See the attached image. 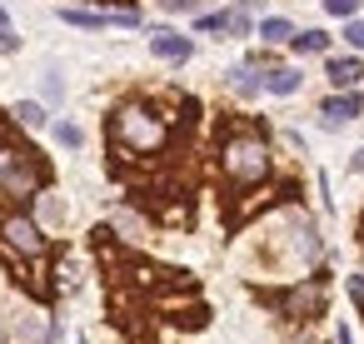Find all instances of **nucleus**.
<instances>
[{"mask_svg":"<svg viewBox=\"0 0 364 344\" xmlns=\"http://www.w3.org/2000/svg\"><path fill=\"white\" fill-rule=\"evenodd\" d=\"M334 344H354V334H349V324H339V334H334Z\"/></svg>","mask_w":364,"mask_h":344,"instance_id":"nucleus-20","label":"nucleus"},{"mask_svg":"<svg viewBox=\"0 0 364 344\" xmlns=\"http://www.w3.org/2000/svg\"><path fill=\"white\" fill-rule=\"evenodd\" d=\"M344 41H349L354 50H364V21H359V16H349V26H344Z\"/></svg>","mask_w":364,"mask_h":344,"instance_id":"nucleus-18","label":"nucleus"},{"mask_svg":"<svg viewBox=\"0 0 364 344\" xmlns=\"http://www.w3.org/2000/svg\"><path fill=\"white\" fill-rule=\"evenodd\" d=\"M55 140H60L65 150H80V140H85V135H80L75 125H55Z\"/></svg>","mask_w":364,"mask_h":344,"instance_id":"nucleus-17","label":"nucleus"},{"mask_svg":"<svg viewBox=\"0 0 364 344\" xmlns=\"http://www.w3.org/2000/svg\"><path fill=\"white\" fill-rule=\"evenodd\" d=\"M21 50V36H16V26H11V16L0 11V55H16Z\"/></svg>","mask_w":364,"mask_h":344,"instance_id":"nucleus-14","label":"nucleus"},{"mask_svg":"<svg viewBox=\"0 0 364 344\" xmlns=\"http://www.w3.org/2000/svg\"><path fill=\"white\" fill-rule=\"evenodd\" d=\"M349 165H354V170L364 175V150H354V160H349Z\"/></svg>","mask_w":364,"mask_h":344,"instance_id":"nucleus-21","label":"nucleus"},{"mask_svg":"<svg viewBox=\"0 0 364 344\" xmlns=\"http://www.w3.org/2000/svg\"><path fill=\"white\" fill-rule=\"evenodd\" d=\"M60 95H65V85H60V70H46V100L55 105Z\"/></svg>","mask_w":364,"mask_h":344,"instance_id":"nucleus-19","label":"nucleus"},{"mask_svg":"<svg viewBox=\"0 0 364 344\" xmlns=\"http://www.w3.org/2000/svg\"><path fill=\"white\" fill-rule=\"evenodd\" d=\"M11 115H16V125H26V130H41V125H46V105H36V100H21Z\"/></svg>","mask_w":364,"mask_h":344,"instance_id":"nucleus-13","label":"nucleus"},{"mask_svg":"<svg viewBox=\"0 0 364 344\" xmlns=\"http://www.w3.org/2000/svg\"><path fill=\"white\" fill-rule=\"evenodd\" d=\"M324 75H329V85H334V90H349V85L364 75V60H354V55H344V60H339V55H334V60H324Z\"/></svg>","mask_w":364,"mask_h":344,"instance_id":"nucleus-8","label":"nucleus"},{"mask_svg":"<svg viewBox=\"0 0 364 344\" xmlns=\"http://www.w3.org/2000/svg\"><path fill=\"white\" fill-rule=\"evenodd\" d=\"M150 50H155L165 65H185V60L195 55L190 36H175V31H155V36H150Z\"/></svg>","mask_w":364,"mask_h":344,"instance_id":"nucleus-5","label":"nucleus"},{"mask_svg":"<svg viewBox=\"0 0 364 344\" xmlns=\"http://www.w3.org/2000/svg\"><path fill=\"white\" fill-rule=\"evenodd\" d=\"M289 45H294L299 55H324V50H329V36H324V31H294Z\"/></svg>","mask_w":364,"mask_h":344,"instance_id":"nucleus-11","label":"nucleus"},{"mask_svg":"<svg viewBox=\"0 0 364 344\" xmlns=\"http://www.w3.org/2000/svg\"><path fill=\"white\" fill-rule=\"evenodd\" d=\"M324 299H329V284H324V279H304V284H289L284 294H274L279 314H289V319H299V324L319 319V314H324Z\"/></svg>","mask_w":364,"mask_h":344,"instance_id":"nucleus-3","label":"nucleus"},{"mask_svg":"<svg viewBox=\"0 0 364 344\" xmlns=\"http://www.w3.org/2000/svg\"><path fill=\"white\" fill-rule=\"evenodd\" d=\"M110 135H115V145H125V150H135V155H150V150H160L165 140H170V125H165V115H155L150 105H120L115 110V120H110Z\"/></svg>","mask_w":364,"mask_h":344,"instance_id":"nucleus-1","label":"nucleus"},{"mask_svg":"<svg viewBox=\"0 0 364 344\" xmlns=\"http://www.w3.org/2000/svg\"><path fill=\"white\" fill-rule=\"evenodd\" d=\"M230 90L235 95H259L264 90V75H255V65H235L230 70Z\"/></svg>","mask_w":364,"mask_h":344,"instance_id":"nucleus-10","label":"nucleus"},{"mask_svg":"<svg viewBox=\"0 0 364 344\" xmlns=\"http://www.w3.org/2000/svg\"><path fill=\"white\" fill-rule=\"evenodd\" d=\"M299 85H304V75L289 70V65H274V70L264 75V90H269V95H294Z\"/></svg>","mask_w":364,"mask_h":344,"instance_id":"nucleus-9","label":"nucleus"},{"mask_svg":"<svg viewBox=\"0 0 364 344\" xmlns=\"http://www.w3.org/2000/svg\"><path fill=\"white\" fill-rule=\"evenodd\" d=\"M364 110V100L354 95V90H344V95H329L324 105H319V115H324V125H344V120H354Z\"/></svg>","mask_w":364,"mask_h":344,"instance_id":"nucleus-7","label":"nucleus"},{"mask_svg":"<svg viewBox=\"0 0 364 344\" xmlns=\"http://www.w3.org/2000/svg\"><path fill=\"white\" fill-rule=\"evenodd\" d=\"M195 26H200L205 36H225V31L250 36V16H245V6H240V11H215V16H200Z\"/></svg>","mask_w":364,"mask_h":344,"instance_id":"nucleus-6","label":"nucleus"},{"mask_svg":"<svg viewBox=\"0 0 364 344\" xmlns=\"http://www.w3.org/2000/svg\"><path fill=\"white\" fill-rule=\"evenodd\" d=\"M100 6H120V0H100Z\"/></svg>","mask_w":364,"mask_h":344,"instance_id":"nucleus-22","label":"nucleus"},{"mask_svg":"<svg viewBox=\"0 0 364 344\" xmlns=\"http://www.w3.org/2000/svg\"><path fill=\"white\" fill-rule=\"evenodd\" d=\"M160 11H165V16H195L200 0H160Z\"/></svg>","mask_w":364,"mask_h":344,"instance_id":"nucleus-15","label":"nucleus"},{"mask_svg":"<svg viewBox=\"0 0 364 344\" xmlns=\"http://www.w3.org/2000/svg\"><path fill=\"white\" fill-rule=\"evenodd\" d=\"M0 240H6L21 259H41L46 254V235H41V225L31 220V215H6V220H0Z\"/></svg>","mask_w":364,"mask_h":344,"instance_id":"nucleus-4","label":"nucleus"},{"mask_svg":"<svg viewBox=\"0 0 364 344\" xmlns=\"http://www.w3.org/2000/svg\"><path fill=\"white\" fill-rule=\"evenodd\" d=\"M324 11L339 16V21H349V16H359V0H324Z\"/></svg>","mask_w":364,"mask_h":344,"instance_id":"nucleus-16","label":"nucleus"},{"mask_svg":"<svg viewBox=\"0 0 364 344\" xmlns=\"http://www.w3.org/2000/svg\"><path fill=\"white\" fill-rule=\"evenodd\" d=\"M289 36H294V26H289V21H279V16L259 21V41H269V45H289Z\"/></svg>","mask_w":364,"mask_h":344,"instance_id":"nucleus-12","label":"nucleus"},{"mask_svg":"<svg viewBox=\"0 0 364 344\" xmlns=\"http://www.w3.org/2000/svg\"><path fill=\"white\" fill-rule=\"evenodd\" d=\"M220 170H225L235 185H259V180L269 175V150H264V140L235 130V135L220 145Z\"/></svg>","mask_w":364,"mask_h":344,"instance_id":"nucleus-2","label":"nucleus"}]
</instances>
